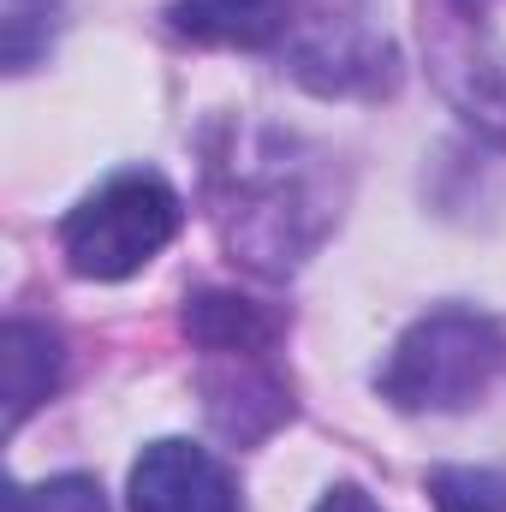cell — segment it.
Here are the masks:
<instances>
[{
	"label": "cell",
	"instance_id": "11",
	"mask_svg": "<svg viewBox=\"0 0 506 512\" xmlns=\"http://www.w3.org/2000/svg\"><path fill=\"white\" fill-rule=\"evenodd\" d=\"M6 512H108L96 477L66 471V477H42V483H6Z\"/></svg>",
	"mask_w": 506,
	"mask_h": 512
},
{
	"label": "cell",
	"instance_id": "8",
	"mask_svg": "<svg viewBox=\"0 0 506 512\" xmlns=\"http://www.w3.org/2000/svg\"><path fill=\"white\" fill-rule=\"evenodd\" d=\"M60 387V334L48 322L12 316L0 328V393H6V435L24 429V417Z\"/></svg>",
	"mask_w": 506,
	"mask_h": 512
},
{
	"label": "cell",
	"instance_id": "2",
	"mask_svg": "<svg viewBox=\"0 0 506 512\" xmlns=\"http://www.w3.org/2000/svg\"><path fill=\"white\" fill-rule=\"evenodd\" d=\"M501 364H506L501 322L483 316V310H465V304H441L393 340L387 364L376 370V393L393 411L447 417V411H471L489 393V382L501 376Z\"/></svg>",
	"mask_w": 506,
	"mask_h": 512
},
{
	"label": "cell",
	"instance_id": "7",
	"mask_svg": "<svg viewBox=\"0 0 506 512\" xmlns=\"http://www.w3.org/2000/svg\"><path fill=\"white\" fill-rule=\"evenodd\" d=\"M173 30L203 48H274L298 24V0H173Z\"/></svg>",
	"mask_w": 506,
	"mask_h": 512
},
{
	"label": "cell",
	"instance_id": "10",
	"mask_svg": "<svg viewBox=\"0 0 506 512\" xmlns=\"http://www.w3.org/2000/svg\"><path fill=\"white\" fill-rule=\"evenodd\" d=\"M429 501L435 512H506V471L441 465L429 471Z\"/></svg>",
	"mask_w": 506,
	"mask_h": 512
},
{
	"label": "cell",
	"instance_id": "9",
	"mask_svg": "<svg viewBox=\"0 0 506 512\" xmlns=\"http://www.w3.org/2000/svg\"><path fill=\"white\" fill-rule=\"evenodd\" d=\"M185 334L209 358H268L274 346V316H262L239 292H197L185 310Z\"/></svg>",
	"mask_w": 506,
	"mask_h": 512
},
{
	"label": "cell",
	"instance_id": "12",
	"mask_svg": "<svg viewBox=\"0 0 506 512\" xmlns=\"http://www.w3.org/2000/svg\"><path fill=\"white\" fill-rule=\"evenodd\" d=\"M316 512H387V507H376V501H370L358 483H334V489L316 501Z\"/></svg>",
	"mask_w": 506,
	"mask_h": 512
},
{
	"label": "cell",
	"instance_id": "5",
	"mask_svg": "<svg viewBox=\"0 0 506 512\" xmlns=\"http://www.w3.org/2000/svg\"><path fill=\"white\" fill-rule=\"evenodd\" d=\"M131 512H245L233 471L197 441H149L126 483Z\"/></svg>",
	"mask_w": 506,
	"mask_h": 512
},
{
	"label": "cell",
	"instance_id": "4",
	"mask_svg": "<svg viewBox=\"0 0 506 512\" xmlns=\"http://www.w3.org/2000/svg\"><path fill=\"white\" fill-rule=\"evenodd\" d=\"M286 66L316 96H387L399 84V54L352 0H322L286 36Z\"/></svg>",
	"mask_w": 506,
	"mask_h": 512
},
{
	"label": "cell",
	"instance_id": "1",
	"mask_svg": "<svg viewBox=\"0 0 506 512\" xmlns=\"http://www.w3.org/2000/svg\"><path fill=\"white\" fill-rule=\"evenodd\" d=\"M209 221L233 262L286 280L340 221L328 155L274 126H233L209 149Z\"/></svg>",
	"mask_w": 506,
	"mask_h": 512
},
{
	"label": "cell",
	"instance_id": "3",
	"mask_svg": "<svg viewBox=\"0 0 506 512\" xmlns=\"http://www.w3.org/2000/svg\"><path fill=\"white\" fill-rule=\"evenodd\" d=\"M179 221V191L161 173H114L60 221V251L78 280H131L173 245Z\"/></svg>",
	"mask_w": 506,
	"mask_h": 512
},
{
	"label": "cell",
	"instance_id": "6",
	"mask_svg": "<svg viewBox=\"0 0 506 512\" xmlns=\"http://www.w3.org/2000/svg\"><path fill=\"white\" fill-rule=\"evenodd\" d=\"M435 78H441L447 102L459 108V120L506 149V48L501 42L471 36V30L441 36L435 42Z\"/></svg>",
	"mask_w": 506,
	"mask_h": 512
},
{
	"label": "cell",
	"instance_id": "13",
	"mask_svg": "<svg viewBox=\"0 0 506 512\" xmlns=\"http://www.w3.org/2000/svg\"><path fill=\"white\" fill-rule=\"evenodd\" d=\"M453 6H459V12H483L489 0H453Z\"/></svg>",
	"mask_w": 506,
	"mask_h": 512
}]
</instances>
